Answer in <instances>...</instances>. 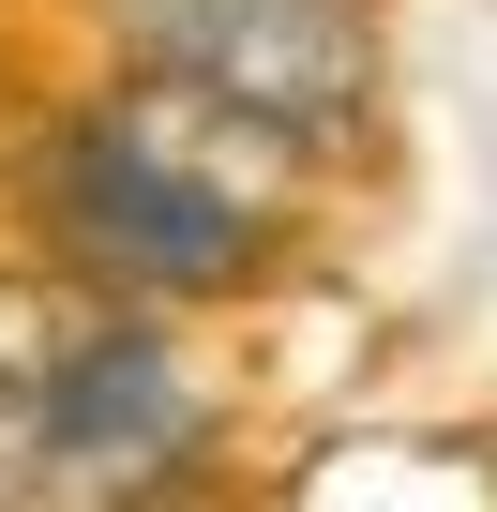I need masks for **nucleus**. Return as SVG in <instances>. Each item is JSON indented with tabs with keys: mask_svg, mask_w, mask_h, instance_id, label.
<instances>
[{
	"mask_svg": "<svg viewBox=\"0 0 497 512\" xmlns=\"http://www.w3.org/2000/svg\"><path fill=\"white\" fill-rule=\"evenodd\" d=\"M106 31L136 76L226 91L287 136H347L377 106V16L362 0H106Z\"/></svg>",
	"mask_w": 497,
	"mask_h": 512,
	"instance_id": "nucleus-3",
	"label": "nucleus"
},
{
	"mask_svg": "<svg viewBox=\"0 0 497 512\" xmlns=\"http://www.w3.org/2000/svg\"><path fill=\"white\" fill-rule=\"evenodd\" d=\"M302 166H317V136H287L257 106L121 76L31 151V211H46V256L106 302H226L287 241Z\"/></svg>",
	"mask_w": 497,
	"mask_h": 512,
	"instance_id": "nucleus-1",
	"label": "nucleus"
},
{
	"mask_svg": "<svg viewBox=\"0 0 497 512\" xmlns=\"http://www.w3.org/2000/svg\"><path fill=\"white\" fill-rule=\"evenodd\" d=\"M211 392L151 317L76 332L61 377H31V512H166V482L196 467Z\"/></svg>",
	"mask_w": 497,
	"mask_h": 512,
	"instance_id": "nucleus-2",
	"label": "nucleus"
},
{
	"mask_svg": "<svg viewBox=\"0 0 497 512\" xmlns=\"http://www.w3.org/2000/svg\"><path fill=\"white\" fill-rule=\"evenodd\" d=\"M0 512H31V377H0Z\"/></svg>",
	"mask_w": 497,
	"mask_h": 512,
	"instance_id": "nucleus-4",
	"label": "nucleus"
}]
</instances>
